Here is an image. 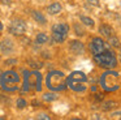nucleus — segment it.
<instances>
[{"instance_id":"obj_13","label":"nucleus","mask_w":121,"mask_h":120,"mask_svg":"<svg viewBox=\"0 0 121 120\" xmlns=\"http://www.w3.org/2000/svg\"><path fill=\"white\" fill-rule=\"evenodd\" d=\"M117 106H118V103L116 101H107V102L103 103L102 108L104 110V111H109V110H112V108H116Z\"/></svg>"},{"instance_id":"obj_10","label":"nucleus","mask_w":121,"mask_h":120,"mask_svg":"<svg viewBox=\"0 0 121 120\" xmlns=\"http://www.w3.org/2000/svg\"><path fill=\"white\" fill-rule=\"evenodd\" d=\"M99 33H100V35H103L104 38H109L113 34V29L111 28L109 25H107V23H102V25L99 26Z\"/></svg>"},{"instance_id":"obj_20","label":"nucleus","mask_w":121,"mask_h":120,"mask_svg":"<svg viewBox=\"0 0 121 120\" xmlns=\"http://www.w3.org/2000/svg\"><path fill=\"white\" fill-rule=\"evenodd\" d=\"M16 104H17V107H18L20 110H22V108L26 107V101L22 99V98H18V99H17V102H16Z\"/></svg>"},{"instance_id":"obj_11","label":"nucleus","mask_w":121,"mask_h":120,"mask_svg":"<svg viewBox=\"0 0 121 120\" xmlns=\"http://www.w3.org/2000/svg\"><path fill=\"white\" fill-rule=\"evenodd\" d=\"M61 9H63V7H61L60 3H52L47 7V12L50 14H57V13L61 12Z\"/></svg>"},{"instance_id":"obj_8","label":"nucleus","mask_w":121,"mask_h":120,"mask_svg":"<svg viewBox=\"0 0 121 120\" xmlns=\"http://www.w3.org/2000/svg\"><path fill=\"white\" fill-rule=\"evenodd\" d=\"M51 30H52V33H60V34H64V35H68L69 26L66 23H55V25H52Z\"/></svg>"},{"instance_id":"obj_16","label":"nucleus","mask_w":121,"mask_h":120,"mask_svg":"<svg viewBox=\"0 0 121 120\" xmlns=\"http://www.w3.org/2000/svg\"><path fill=\"white\" fill-rule=\"evenodd\" d=\"M35 41H37L38 44H44V43L48 42V35L44 34V33H39L37 35V38H35Z\"/></svg>"},{"instance_id":"obj_3","label":"nucleus","mask_w":121,"mask_h":120,"mask_svg":"<svg viewBox=\"0 0 121 120\" xmlns=\"http://www.w3.org/2000/svg\"><path fill=\"white\" fill-rule=\"evenodd\" d=\"M100 86L104 91L112 93L120 89V73L113 69H107L100 77Z\"/></svg>"},{"instance_id":"obj_12","label":"nucleus","mask_w":121,"mask_h":120,"mask_svg":"<svg viewBox=\"0 0 121 120\" xmlns=\"http://www.w3.org/2000/svg\"><path fill=\"white\" fill-rule=\"evenodd\" d=\"M31 16H33V18H34L37 22H39V23H46V22H47L46 17L39 12V10H33V12H31Z\"/></svg>"},{"instance_id":"obj_9","label":"nucleus","mask_w":121,"mask_h":120,"mask_svg":"<svg viewBox=\"0 0 121 120\" xmlns=\"http://www.w3.org/2000/svg\"><path fill=\"white\" fill-rule=\"evenodd\" d=\"M0 50L4 52V54H9V52L13 51V42L11 39H3L0 42Z\"/></svg>"},{"instance_id":"obj_24","label":"nucleus","mask_w":121,"mask_h":120,"mask_svg":"<svg viewBox=\"0 0 121 120\" xmlns=\"http://www.w3.org/2000/svg\"><path fill=\"white\" fill-rule=\"evenodd\" d=\"M95 98H96V101H103V98H104V94H95Z\"/></svg>"},{"instance_id":"obj_4","label":"nucleus","mask_w":121,"mask_h":120,"mask_svg":"<svg viewBox=\"0 0 121 120\" xmlns=\"http://www.w3.org/2000/svg\"><path fill=\"white\" fill-rule=\"evenodd\" d=\"M66 86L76 93H83L87 89V76L81 70H74L66 77Z\"/></svg>"},{"instance_id":"obj_2","label":"nucleus","mask_w":121,"mask_h":120,"mask_svg":"<svg viewBox=\"0 0 121 120\" xmlns=\"http://www.w3.org/2000/svg\"><path fill=\"white\" fill-rule=\"evenodd\" d=\"M46 86L51 91H64L66 90V77L60 70H51L46 77Z\"/></svg>"},{"instance_id":"obj_27","label":"nucleus","mask_w":121,"mask_h":120,"mask_svg":"<svg viewBox=\"0 0 121 120\" xmlns=\"http://www.w3.org/2000/svg\"><path fill=\"white\" fill-rule=\"evenodd\" d=\"M1 3H4V4H9V3H11V0H1Z\"/></svg>"},{"instance_id":"obj_21","label":"nucleus","mask_w":121,"mask_h":120,"mask_svg":"<svg viewBox=\"0 0 121 120\" xmlns=\"http://www.w3.org/2000/svg\"><path fill=\"white\" fill-rule=\"evenodd\" d=\"M37 119H40V120H50L51 117L48 116L47 114H39V115L37 116Z\"/></svg>"},{"instance_id":"obj_19","label":"nucleus","mask_w":121,"mask_h":120,"mask_svg":"<svg viewBox=\"0 0 121 120\" xmlns=\"http://www.w3.org/2000/svg\"><path fill=\"white\" fill-rule=\"evenodd\" d=\"M74 31H76V34L78 37H82V35H85V30H83V28H82L79 23H74Z\"/></svg>"},{"instance_id":"obj_18","label":"nucleus","mask_w":121,"mask_h":120,"mask_svg":"<svg viewBox=\"0 0 121 120\" xmlns=\"http://www.w3.org/2000/svg\"><path fill=\"white\" fill-rule=\"evenodd\" d=\"M43 99L47 102H52V101H56L57 99V95L55 94V91L53 93H44L43 94Z\"/></svg>"},{"instance_id":"obj_28","label":"nucleus","mask_w":121,"mask_h":120,"mask_svg":"<svg viewBox=\"0 0 121 120\" xmlns=\"http://www.w3.org/2000/svg\"><path fill=\"white\" fill-rule=\"evenodd\" d=\"M1 30H3V23L0 22V31H1Z\"/></svg>"},{"instance_id":"obj_23","label":"nucleus","mask_w":121,"mask_h":120,"mask_svg":"<svg viewBox=\"0 0 121 120\" xmlns=\"http://www.w3.org/2000/svg\"><path fill=\"white\" fill-rule=\"evenodd\" d=\"M16 63H17L16 59H9V60H7V61H5V64L7 65H13V64H16Z\"/></svg>"},{"instance_id":"obj_15","label":"nucleus","mask_w":121,"mask_h":120,"mask_svg":"<svg viewBox=\"0 0 121 120\" xmlns=\"http://www.w3.org/2000/svg\"><path fill=\"white\" fill-rule=\"evenodd\" d=\"M108 44H109L111 47H113V48H120V46H121V43H120V41H118V38H116V37H112V35L108 38Z\"/></svg>"},{"instance_id":"obj_26","label":"nucleus","mask_w":121,"mask_h":120,"mask_svg":"<svg viewBox=\"0 0 121 120\" xmlns=\"http://www.w3.org/2000/svg\"><path fill=\"white\" fill-rule=\"evenodd\" d=\"M31 104H33V106H39V102H38V101H33Z\"/></svg>"},{"instance_id":"obj_22","label":"nucleus","mask_w":121,"mask_h":120,"mask_svg":"<svg viewBox=\"0 0 121 120\" xmlns=\"http://www.w3.org/2000/svg\"><path fill=\"white\" fill-rule=\"evenodd\" d=\"M87 3H90L91 5H95V7H99L100 5V1L99 0H86Z\"/></svg>"},{"instance_id":"obj_7","label":"nucleus","mask_w":121,"mask_h":120,"mask_svg":"<svg viewBox=\"0 0 121 120\" xmlns=\"http://www.w3.org/2000/svg\"><path fill=\"white\" fill-rule=\"evenodd\" d=\"M69 50H70L74 55H81V54L85 52V46H83V43H82L81 41L74 39V41L69 42Z\"/></svg>"},{"instance_id":"obj_1","label":"nucleus","mask_w":121,"mask_h":120,"mask_svg":"<svg viewBox=\"0 0 121 120\" xmlns=\"http://www.w3.org/2000/svg\"><path fill=\"white\" fill-rule=\"evenodd\" d=\"M90 50L94 56V60L100 68L104 69H113L117 67V57L112 51V47L105 43L102 38L95 37L90 42Z\"/></svg>"},{"instance_id":"obj_29","label":"nucleus","mask_w":121,"mask_h":120,"mask_svg":"<svg viewBox=\"0 0 121 120\" xmlns=\"http://www.w3.org/2000/svg\"><path fill=\"white\" fill-rule=\"evenodd\" d=\"M120 61H121V52H120Z\"/></svg>"},{"instance_id":"obj_25","label":"nucleus","mask_w":121,"mask_h":120,"mask_svg":"<svg viewBox=\"0 0 121 120\" xmlns=\"http://www.w3.org/2000/svg\"><path fill=\"white\" fill-rule=\"evenodd\" d=\"M30 65H31L33 68H40V67H42V64H40V63H31Z\"/></svg>"},{"instance_id":"obj_14","label":"nucleus","mask_w":121,"mask_h":120,"mask_svg":"<svg viewBox=\"0 0 121 120\" xmlns=\"http://www.w3.org/2000/svg\"><path fill=\"white\" fill-rule=\"evenodd\" d=\"M65 39H66V35H64V34L52 33V42H55V43H63Z\"/></svg>"},{"instance_id":"obj_17","label":"nucleus","mask_w":121,"mask_h":120,"mask_svg":"<svg viewBox=\"0 0 121 120\" xmlns=\"http://www.w3.org/2000/svg\"><path fill=\"white\" fill-rule=\"evenodd\" d=\"M79 20H81V22L83 23V25H86V26H90V28L94 26V20L90 18V17H87V16H81Z\"/></svg>"},{"instance_id":"obj_6","label":"nucleus","mask_w":121,"mask_h":120,"mask_svg":"<svg viewBox=\"0 0 121 120\" xmlns=\"http://www.w3.org/2000/svg\"><path fill=\"white\" fill-rule=\"evenodd\" d=\"M25 31H26V23L22 20H13L9 25V33L16 37L24 35Z\"/></svg>"},{"instance_id":"obj_5","label":"nucleus","mask_w":121,"mask_h":120,"mask_svg":"<svg viewBox=\"0 0 121 120\" xmlns=\"http://www.w3.org/2000/svg\"><path fill=\"white\" fill-rule=\"evenodd\" d=\"M0 86L4 91H16L20 86V76L14 70H7L0 76Z\"/></svg>"}]
</instances>
